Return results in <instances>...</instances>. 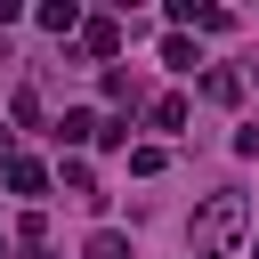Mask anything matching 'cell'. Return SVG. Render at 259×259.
Instances as JSON below:
<instances>
[{"mask_svg": "<svg viewBox=\"0 0 259 259\" xmlns=\"http://www.w3.org/2000/svg\"><path fill=\"white\" fill-rule=\"evenodd\" d=\"M0 178H8V186H16V194H49V170H40V162H32V154H16V162H8V170H0Z\"/></svg>", "mask_w": 259, "mask_h": 259, "instance_id": "3", "label": "cell"}, {"mask_svg": "<svg viewBox=\"0 0 259 259\" xmlns=\"http://www.w3.org/2000/svg\"><path fill=\"white\" fill-rule=\"evenodd\" d=\"M40 24H49V32H81V24H89V16H81V8H73V0H49V8H40Z\"/></svg>", "mask_w": 259, "mask_h": 259, "instance_id": "6", "label": "cell"}, {"mask_svg": "<svg viewBox=\"0 0 259 259\" xmlns=\"http://www.w3.org/2000/svg\"><path fill=\"white\" fill-rule=\"evenodd\" d=\"M97 130H105V121H97V113H81V105H73V113H65V121H57V138H65V146H89V138H97Z\"/></svg>", "mask_w": 259, "mask_h": 259, "instance_id": "5", "label": "cell"}, {"mask_svg": "<svg viewBox=\"0 0 259 259\" xmlns=\"http://www.w3.org/2000/svg\"><path fill=\"white\" fill-rule=\"evenodd\" d=\"M162 65H178V73H194L202 57H194V40H186V32H170V40H162Z\"/></svg>", "mask_w": 259, "mask_h": 259, "instance_id": "7", "label": "cell"}, {"mask_svg": "<svg viewBox=\"0 0 259 259\" xmlns=\"http://www.w3.org/2000/svg\"><path fill=\"white\" fill-rule=\"evenodd\" d=\"M202 97H210V105H235L243 81H235V73H202Z\"/></svg>", "mask_w": 259, "mask_h": 259, "instance_id": "8", "label": "cell"}, {"mask_svg": "<svg viewBox=\"0 0 259 259\" xmlns=\"http://www.w3.org/2000/svg\"><path fill=\"white\" fill-rule=\"evenodd\" d=\"M81 259H138V243H130V235H113V227H97Z\"/></svg>", "mask_w": 259, "mask_h": 259, "instance_id": "4", "label": "cell"}, {"mask_svg": "<svg viewBox=\"0 0 259 259\" xmlns=\"http://www.w3.org/2000/svg\"><path fill=\"white\" fill-rule=\"evenodd\" d=\"M8 162H16V154H8V130H0V170H8Z\"/></svg>", "mask_w": 259, "mask_h": 259, "instance_id": "11", "label": "cell"}, {"mask_svg": "<svg viewBox=\"0 0 259 259\" xmlns=\"http://www.w3.org/2000/svg\"><path fill=\"white\" fill-rule=\"evenodd\" d=\"M81 57H97V65L121 57V24H113V16H89V24H81Z\"/></svg>", "mask_w": 259, "mask_h": 259, "instance_id": "2", "label": "cell"}, {"mask_svg": "<svg viewBox=\"0 0 259 259\" xmlns=\"http://www.w3.org/2000/svg\"><path fill=\"white\" fill-rule=\"evenodd\" d=\"M243 227H251V202L227 186V194H210L202 210H194V259H210V251H227V243H243Z\"/></svg>", "mask_w": 259, "mask_h": 259, "instance_id": "1", "label": "cell"}, {"mask_svg": "<svg viewBox=\"0 0 259 259\" xmlns=\"http://www.w3.org/2000/svg\"><path fill=\"white\" fill-rule=\"evenodd\" d=\"M154 130H186V97H162L154 105Z\"/></svg>", "mask_w": 259, "mask_h": 259, "instance_id": "10", "label": "cell"}, {"mask_svg": "<svg viewBox=\"0 0 259 259\" xmlns=\"http://www.w3.org/2000/svg\"><path fill=\"white\" fill-rule=\"evenodd\" d=\"M105 97H113V105H130V113H138V81H130V73H105Z\"/></svg>", "mask_w": 259, "mask_h": 259, "instance_id": "9", "label": "cell"}, {"mask_svg": "<svg viewBox=\"0 0 259 259\" xmlns=\"http://www.w3.org/2000/svg\"><path fill=\"white\" fill-rule=\"evenodd\" d=\"M0 259H8V243H0Z\"/></svg>", "mask_w": 259, "mask_h": 259, "instance_id": "12", "label": "cell"}]
</instances>
